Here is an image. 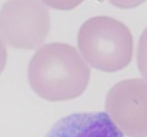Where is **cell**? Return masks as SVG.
Here are the masks:
<instances>
[{"mask_svg": "<svg viewBox=\"0 0 147 137\" xmlns=\"http://www.w3.org/2000/svg\"><path fill=\"white\" fill-rule=\"evenodd\" d=\"M32 90L47 101H64L81 95L90 80V69L77 50L65 43L43 46L28 66Z\"/></svg>", "mask_w": 147, "mask_h": 137, "instance_id": "cell-1", "label": "cell"}, {"mask_svg": "<svg viewBox=\"0 0 147 137\" xmlns=\"http://www.w3.org/2000/svg\"><path fill=\"white\" fill-rule=\"evenodd\" d=\"M78 47L91 66L114 73L131 63L133 38L130 29L121 21L108 16H96L81 26Z\"/></svg>", "mask_w": 147, "mask_h": 137, "instance_id": "cell-2", "label": "cell"}, {"mask_svg": "<svg viewBox=\"0 0 147 137\" xmlns=\"http://www.w3.org/2000/svg\"><path fill=\"white\" fill-rule=\"evenodd\" d=\"M50 27L49 12L40 0H7L0 10V36L14 48L38 47Z\"/></svg>", "mask_w": 147, "mask_h": 137, "instance_id": "cell-3", "label": "cell"}, {"mask_svg": "<svg viewBox=\"0 0 147 137\" xmlns=\"http://www.w3.org/2000/svg\"><path fill=\"white\" fill-rule=\"evenodd\" d=\"M107 111L124 134L147 137V81L128 79L117 83L108 93Z\"/></svg>", "mask_w": 147, "mask_h": 137, "instance_id": "cell-4", "label": "cell"}, {"mask_svg": "<svg viewBox=\"0 0 147 137\" xmlns=\"http://www.w3.org/2000/svg\"><path fill=\"white\" fill-rule=\"evenodd\" d=\"M45 137H123L105 112L74 113L55 123Z\"/></svg>", "mask_w": 147, "mask_h": 137, "instance_id": "cell-5", "label": "cell"}, {"mask_svg": "<svg viewBox=\"0 0 147 137\" xmlns=\"http://www.w3.org/2000/svg\"><path fill=\"white\" fill-rule=\"evenodd\" d=\"M137 63L140 73L147 79V27L142 32L138 46Z\"/></svg>", "mask_w": 147, "mask_h": 137, "instance_id": "cell-6", "label": "cell"}, {"mask_svg": "<svg viewBox=\"0 0 147 137\" xmlns=\"http://www.w3.org/2000/svg\"><path fill=\"white\" fill-rule=\"evenodd\" d=\"M42 1L53 9L70 11L79 6L82 2H84V0H42Z\"/></svg>", "mask_w": 147, "mask_h": 137, "instance_id": "cell-7", "label": "cell"}, {"mask_svg": "<svg viewBox=\"0 0 147 137\" xmlns=\"http://www.w3.org/2000/svg\"><path fill=\"white\" fill-rule=\"evenodd\" d=\"M146 0H109L114 6L120 9H131L144 4Z\"/></svg>", "mask_w": 147, "mask_h": 137, "instance_id": "cell-8", "label": "cell"}, {"mask_svg": "<svg viewBox=\"0 0 147 137\" xmlns=\"http://www.w3.org/2000/svg\"><path fill=\"white\" fill-rule=\"evenodd\" d=\"M7 60V52L5 43L0 40V74L5 67Z\"/></svg>", "mask_w": 147, "mask_h": 137, "instance_id": "cell-9", "label": "cell"}]
</instances>
